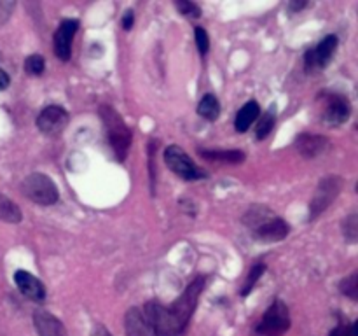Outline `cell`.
<instances>
[{"instance_id": "20", "label": "cell", "mask_w": 358, "mask_h": 336, "mask_svg": "<svg viewBox=\"0 0 358 336\" xmlns=\"http://www.w3.org/2000/svg\"><path fill=\"white\" fill-rule=\"evenodd\" d=\"M198 114L205 118L206 121H217L220 115V104L215 94L208 93L201 98L198 104Z\"/></svg>"}, {"instance_id": "33", "label": "cell", "mask_w": 358, "mask_h": 336, "mask_svg": "<svg viewBox=\"0 0 358 336\" xmlns=\"http://www.w3.org/2000/svg\"><path fill=\"white\" fill-rule=\"evenodd\" d=\"M306 6H308V2H290L289 9L294 10V13H297V10H303Z\"/></svg>"}, {"instance_id": "12", "label": "cell", "mask_w": 358, "mask_h": 336, "mask_svg": "<svg viewBox=\"0 0 358 336\" xmlns=\"http://www.w3.org/2000/svg\"><path fill=\"white\" fill-rule=\"evenodd\" d=\"M14 282H16L17 289L28 300L35 301V303H42L45 300V287L37 276L31 275L27 270H17L14 273Z\"/></svg>"}, {"instance_id": "8", "label": "cell", "mask_w": 358, "mask_h": 336, "mask_svg": "<svg viewBox=\"0 0 358 336\" xmlns=\"http://www.w3.org/2000/svg\"><path fill=\"white\" fill-rule=\"evenodd\" d=\"M338 42L339 41L336 35H327L317 46L308 49L306 55H304V69L308 72H320V70H324L332 62V56H334L336 49H338Z\"/></svg>"}, {"instance_id": "7", "label": "cell", "mask_w": 358, "mask_h": 336, "mask_svg": "<svg viewBox=\"0 0 358 336\" xmlns=\"http://www.w3.org/2000/svg\"><path fill=\"white\" fill-rule=\"evenodd\" d=\"M343 188V178L338 175H329V177L322 178L318 184L317 191H315L313 198L310 202V219H317L320 214H324L329 209L332 202L338 198Z\"/></svg>"}, {"instance_id": "29", "label": "cell", "mask_w": 358, "mask_h": 336, "mask_svg": "<svg viewBox=\"0 0 358 336\" xmlns=\"http://www.w3.org/2000/svg\"><path fill=\"white\" fill-rule=\"evenodd\" d=\"M329 336H358L357 335V326L353 324V322H350V324H345V322H341V324H338L334 329H332L331 335H329Z\"/></svg>"}, {"instance_id": "17", "label": "cell", "mask_w": 358, "mask_h": 336, "mask_svg": "<svg viewBox=\"0 0 358 336\" xmlns=\"http://www.w3.org/2000/svg\"><path fill=\"white\" fill-rule=\"evenodd\" d=\"M259 114H261V107H259L257 102L254 100L247 102V104L238 111L236 121H234V128H236V132L240 133L247 132V130L254 125L255 119L259 118Z\"/></svg>"}, {"instance_id": "19", "label": "cell", "mask_w": 358, "mask_h": 336, "mask_svg": "<svg viewBox=\"0 0 358 336\" xmlns=\"http://www.w3.org/2000/svg\"><path fill=\"white\" fill-rule=\"evenodd\" d=\"M201 158L210 161H224L229 164L243 163L247 154L243 150H199Z\"/></svg>"}, {"instance_id": "24", "label": "cell", "mask_w": 358, "mask_h": 336, "mask_svg": "<svg viewBox=\"0 0 358 336\" xmlns=\"http://www.w3.org/2000/svg\"><path fill=\"white\" fill-rule=\"evenodd\" d=\"M266 272V265H262V262H257V265L252 266L250 273H248L247 280H245L243 287H241V296H248L250 294V290L254 289V286L257 284V280H261L262 273Z\"/></svg>"}, {"instance_id": "31", "label": "cell", "mask_w": 358, "mask_h": 336, "mask_svg": "<svg viewBox=\"0 0 358 336\" xmlns=\"http://www.w3.org/2000/svg\"><path fill=\"white\" fill-rule=\"evenodd\" d=\"M133 23H135V10L128 9L124 14H122L121 24H122V28H124V30H131Z\"/></svg>"}, {"instance_id": "26", "label": "cell", "mask_w": 358, "mask_h": 336, "mask_svg": "<svg viewBox=\"0 0 358 336\" xmlns=\"http://www.w3.org/2000/svg\"><path fill=\"white\" fill-rule=\"evenodd\" d=\"M45 69V62L41 55H30L24 59V70L30 76H42Z\"/></svg>"}, {"instance_id": "30", "label": "cell", "mask_w": 358, "mask_h": 336, "mask_svg": "<svg viewBox=\"0 0 358 336\" xmlns=\"http://www.w3.org/2000/svg\"><path fill=\"white\" fill-rule=\"evenodd\" d=\"M16 2H7V0H0V24L6 23L13 14Z\"/></svg>"}, {"instance_id": "18", "label": "cell", "mask_w": 358, "mask_h": 336, "mask_svg": "<svg viewBox=\"0 0 358 336\" xmlns=\"http://www.w3.org/2000/svg\"><path fill=\"white\" fill-rule=\"evenodd\" d=\"M273 216H275V214H273L271 210L268 209V206L254 205V206H250V209H248L247 212H245L243 224H245V226L250 227L252 231H255L259 226H262V224H264L266 220L271 219Z\"/></svg>"}, {"instance_id": "25", "label": "cell", "mask_w": 358, "mask_h": 336, "mask_svg": "<svg viewBox=\"0 0 358 336\" xmlns=\"http://www.w3.org/2000/svg\"><path fill=\"white\" fill-rule=\"evenodd\" d=\"M339 290H341V294L348 296L350 300L357 301L358 300V273L353 272L352 275L343 279L341 282H339Z\"/></svg>"}, {"instance_id": "9", "label": "cell", "mask_w": 358, "mask_h": 336, "mask_svg": "<svg viewBox=\"0 0 358 336\" xmlns=\"http://www.w3.org/2000/svg\"><path fill=\"white\" fill-rule=\"evenodd\" d=\"M35 125L44 135H59L69 125V112L59 105H49V107L42 108L41 114L35 119Z\"/></svg>"}, {"instance_id": "13", "label": "cell", "mask_w": 358, "mask_h": 336, "mask_svg": "<svg viewBox=\"0 0 358 336\" xmlns=\"http://www.w3.org/2000/svg\"><path fill=\"white\" fill-rule=\"evenodd\" d=\"M34 326L38 336H69L62 321L56 315L41 310V308L34 312Z\"/></svg>"}, {"instance_id": "21", "label": "cell", "mask_w": 358, "mask_h": 336, "mask_svg": "<svg viewBox=\"0 0 358 336\" xmlns=\"http://www.w3.org/2000/svg\"><path fill=\"white\" fill-rule=\"evenodd\" d=\"M23 216H21V210L13 200L7 198L6 195L0 192V220L9 224H17L21 223Z\"/></svg>"}, {"instance_id": "15", "label": "cell", "mask_w": 358, "mask_h": 336, "mask_svg": "<svg viewBox=\"0 0 358 336\" xmlns=\"http://www.w3.org/2000/svg\"><path fill=\"white\" fill-rule=\"evenodd\" d=\"M296 149L301 156L304 158H317L324 150H327L329 140L322 135H313V133H303L296 139Z\"/></svg>"}, {"instance_id": "16", "label": "cell", "mask_w": 358, "mask_h": 336, "mask_svg": "<svg viewBox=\"0 0 358 336\" xmlns=\"http://www.w3.org/2000/svg\"><path fill=\"white\" fill-rule=\"evenodd\" d=\"M124 329L126 336H154L152 329L143 318L142 310L136 307L129 308L124 315Z\"/></svg>"}, {"instance_id": "11", "label": "cell", "mask_w": 358, "mask_h": 336, "mask_svg": "<svg viewBox=\"0 0 358 336\" xmlns=\"http://www.w3.org/2000/svg\"><path fill=\"white\" fill-rule=\"evenodd\" d=\"M79 30V21L65 20L59 23L58 30L55 31V55L62 62H69L72 56V41Z\"/></svg>"}, {"instance_id": "5", "label": "cell", "mask_w": 358, "mask_h": 336, "mask_svg": "<svg viewBox=\"0 0 358 336\" xmlns=\"http://www.w3.org/2000/svg\"><path fill=\"white\" fill-rule=\"evenodd\" d=\"M21 191L30 202L37 205L49 206L55 205L59 200V191L56 188L55 181L45 174H30L21 182Z\"/></svg>"}, {"instance_id": "22", "label": "cell", "mask_w": 358, "mask_h": 336, "mask_svg": "<svg viewBox=\"0 0 358 336\" xmlns=\"http://www.w3.org/2000/svg\"><path fill=\"white\" fill-rule=\"evenodd\" d=\"M275 122H276V114L273 108H269V111L264 112V114L261 115V119H259L257 130H255V136H257L259 140H264L266 136L273 132Z\"/></svg>"}, {"instance_id": "27", "label": "cell", "mask_w": 358, "mask_h": 336, "mask_svg": "<svg viewBox=\"0 0 358 336\" xmlns=\"http://www.w3.org/2000/svg\"><path fill=\"white\" fill-rule=\"evenodd\" d=\"M175 7L180 10L182 16L191 18V20H198L201 16V7L194 2H189V0H177L175 2Z\"/></svg>"}, {"instance_id": "10", "label": "cell", "mask_w": 358, "mask_h": 336, "mask_svg": "<svg viewBox=\"0 0 358 336\" xmlns=\"http://www.w3.org/2000/svg\"><path fill=\"white\" fill-rule=\"evenodd\" d=\"M352 115V105L348 98L338 93H329L324 105V121L329 126H341Z\"/></svg>"}, {"instance_id": "34", "label": "cell", "mask_w": 358, "mask_h": 336, "mask_svg": "<svg viewBox=\"0 0 358 336\" xmlns=\"http://www.w3.org/2000/svg\"><path fill=\"white\" fill-rule=\"evenodd\" d=\"M93 336H112V335L107 331V329L101 328V326H100V328H96V331H94Z\"/></svg>"}, {"instance_id": "23", "label": "cell", "mask_w": 358, "mask_h": 336, "mask_svg": "<svg viewBox=\"0 0 358 336\" xmlns=\"http://www.w3.org/2000/svg\"><path fill=\"white\" fill-rule=\"evenodd\" d=\"M341 230H343V237L350 241V244H357L358 240V216L355 212L350 214L348 217L343 219L341 224Z\"/></svg>"}, {"instance_id": "3", "label": "cell", "mask_w": 358, "mask_h": 336, "mask_svg": "<svg viewBox=\"0 0 358 336\" xmlns=\"http://www.w3.org/2000/svg\"><path fill=\"white\" fill-rule=\"evenodd\" d=\"M290 329L289 307L282 300H275L255 324L252 336H283Z\"/></svg>"}, {"instance_id": "1", "label": "cell", "mask_w": 358, "mask_h": 336, "mask_svg": "<svg viewBox=\"0 0 358 336\" xmlns=\"http://www.w3.org/2000/svg\"><path fill=\"white\" fill-rule=\"evenodd\" d=\"M100 115L105 125V132H107L108 146L114 150L115 158L122 161L126 154H128L129 146H131V130L128 128L124 119L119 115V112L114 107H110V105H101Z\"/></svg>"}, {"instance_id": "32", "label": "cell", "mask_w": 358, "mask_h": 336, "mask_svg": "<svg viewBox=\"0 0 358 336\" xmlns=\"http://www.w3.org/2000/svg\"><path fill=\"white\" fill-rule=\"evenodd\" d=\"M10 84V79H9V76H7L6 72H3L2 69H0V91L2 90H6L7 86H9Z\"/></svg>"}, {"instance_id": "6", "label": "cell", "mask_w": 358, "mask_h": 336, "mask_svg": "<svg viewBox=\"0 0 358 336\" xmlns=\"http://www.w3.org/2000/svg\"><path fill=\"white\" fill-rule=\"evenodd\" d=\"M164 163L175 175L184 181H198V178L206 177L205 172L196 167L194 161L187 156V153L180 146H168L164 149Z\"/></svg>"}, {"instance_id": "2", "label": "cell", "mask_w": 358, "mask_h": 336, "mask_svg": "<svg viewBox=\"0 0 358 336\" xmlns=\"http://www.w3.org/2000/svg\"><path fill=\"white\" fill-rule=\"evenodd\" d=\"M205 286H206L205 276H198V279H194L187 287H185V290L178 296V300L173 301V303L168 307L173 321L177 322V326L184 332H187L189 322H191L192 314H194L196 307H198L199 296H201Z\"/></svg>"}, {"instance_id": "4", "label": "cell", "mask_w": 358, "mask_h": 336, "mask_svg": "<svg viewBox=\"0 0 358 336\" xmlns=\"http://www.w3.org/2000/svg\"><path fill=\"white\" fill-rule=\"evenodd\" d=\"M143 318L149 324V328L152 329L154 336H185L187 332L182 331L177 326V322L171 317L170 310H168L166 304L159 303L156 300H150L143 304L142 310Z\"/></svg>"}, {"instance_id": "14", "label": "cell", "mask_w": 358, "mask_h": 336, "mask_svg": "<svg viewBox=\"0 0 358 336\" xmlns=\"http://www.w3.org/2000/svg\"><path fill=\"white\" fill-rule=\"evenodd\" d=\"M290 233V227L282 217L273 216L271 219L266 220L262 226H259L257 230L254 231L255 238L261 241H282L283 238H287V234Z\"/></svg>"}, {"instance_id": "28", "label": "cell", "mask_w": 358, "mask_h": 336, "mask_svg": "<svg viewBox=\"0 0 358 336\" xmlns=\"http://www.w3.org/2000/svg\"><path fill=\"white\" fill-rule=\"evenodd\" d=\"M194 35H196V44H198L199 52L203 56L210 51V37L206 34V30L203 27H196L194 28Z\"/></svg>"}]
</instances>
